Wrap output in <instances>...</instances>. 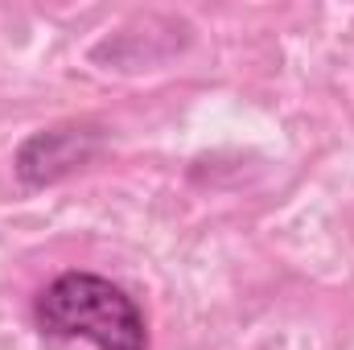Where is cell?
<instances>
[{"instance_id":"1","label":"cell","mask_w":354,"mask_h":350,"mask_svg":"<svg viewBox=\"0 0 354 350\" xmlns=\"http://www.w3.org/2000/svg\"><path fill=\"white\" fill-rule=\"evenodd\" d=\"M37 326L54 338H87L99 350H149L136 301L95 272H62L37 297Z\"/></svg>"},{"instance_id":"2","label":"cell","mask_w":354,"mask_h":350,"mask_svg":"<svg viewBox=\"0 0 354 350\" xmlns=\"http://www.w3.org/2000/svg\"><path fill=\"white\" fill-rule=\"evenodd\" d=\"M91 153H95L91 128H50V132H37L21 145L17 174L29 185H46V181H58L71 169H79Z\"/></svg>"}]
</instances>
